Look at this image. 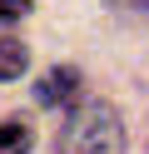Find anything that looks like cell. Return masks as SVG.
Instances as JSON below:
<instances>
[{
  "label": "cell",
  "mask_w": 149,
  "mask_h": 154,
  "mask_svg": "<svg viewBox=\"0 0 149 154\" xmlns=\"http://www.w3.org/2000/svg\"><path fill=\"white\" fill-rule=\"evenodd\" d=\"M60 154H124V124H119L114 104L104 100L75 104L60 129Z\"/></svg>",
  "instance_id": "obj_1"
},
{
  "label": "cell",
  "mask_w": 149,
  "mask_h": 154,
  "mask_svg": "<svg viewBox=\"0 0 149 154\" xmlns=\"http://www.w3.org/2000/svg\"><path fill=\"white\" fill-rule=\"evenodd\" d=\"M75 94H79V70H70V65H55V70L35 85V100L45 104V109H55V104L75 100Z\"/></svg>",
  "instance_id": "obj_2"
},
{
  "label": "cell",
  "mask_w": 149,
  "mask_h": 154,
  "mask_svg": "<svg viewBox=\"0 0 149 154\" xmlns=\"http://www.w3.org/2000/svg\"><path fill=\"white\" fill-rule=\"evenodd\" d=\"M25 65H30L25 40H10V35H0V85H5V80H20V75H25Z\"/></svg>",
  "instance_id": "obj_3"
},
{
  "label": "cell",
  "mask_w": 149,
  "mask_h": 154,
  "mask_svg": "<svg viewBox=\"0 0 149 154\" xmlns=\"http://www.w3.org/2000/svg\"><path fill=\"white\" fill-rule=\"evenodd\" d=\"M25 149H30L25 124H0V154H25Z\"/></svg>",
  "instance_id": "obj_4"
},
{
  "label": "cell",
  "mask_w": 149,
  "mask_h": 154,
  "mask_svg": "<svg viewBox=\"0 0 149 154\" xmlns=\"http://www.w3.org/2000/svg\"><path fill=\"white\" fill-rule=\"evenodd\" d=\"M30 15V0H0V20H20Z\"/></svg>",
  "instance_id": "obj_5"
},
{
  "label": "cell",
  "mask_w": 149,
  "mask_h": 154,
  "mask_svg": "<svg viewBox=\"0 0 149 154\" xmlns=\"http://www.w3.org/2000/svg\"><path fill=\"white\" fill-rule=\"evenodd\" d=\"M114 5H129V10H149V0H114Z\"/></svg>",
  "instance_id": "obj_6"
}]
</instances>
